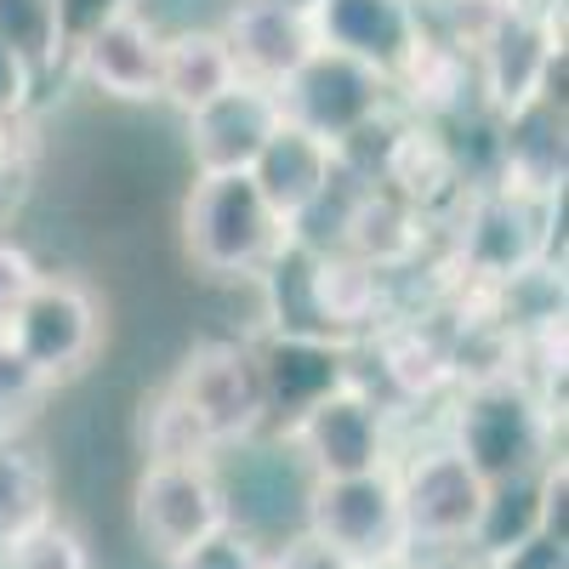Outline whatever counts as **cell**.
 <instances>
[{"instance_id":"obj_1","label":"cell","mask_w":569,"mask_h":569,"mask_svg":"<svg viewBox=\"0 0 569 569\" xmlns=\"http://www.w3.org/2000/svg\"><path fill=\"white\" fill-rule=\"evenodd\" d=\"M558 410L512 370L461 382L450 445L485 472V479H512V472H541L558 456Z\"/></svg>"},{"instance_id":"obj_2","label":"cell","mask_w":569,"mask_h":569,"mask_svg":"<svg viewBox=\"0 0 569 569\" xmlns=\"http://www.w3.org/2000/svg\"><path fill=\"white\" fill-rule=\"evenodd\" d=\"M291 240L284 217L262 200L251 171H194L182 200V246L200 273L257 279Z\"/></svg>"},{"instance_id":"obj_3","label":"cell","mask_w":569,"mask_h":569,"mask_svg":"<svg viewBox=\"0 0 569 569\" xmlns=\"http://www.w3.org/2000/svg\"><path fill=\"white\" fill-rule=\"evenodd\" d=\"M302 530L337 547L359 569H410V530L399 512L393 467L353 472V479H308Z\"/></svg>"},{"instance_id":"obj_4","label":"cell","mask_w":569,"mask_h":569,"mask_svg":"<svg viewBox=\"0 0 569 569\" xmlns=\"http://www.w3.org/2000/svg\"><path fill=\"white\" fill-rule=\"evenodd\" d=\"M393 490L410 530V552H467L485 518L490 479L450 439L393 456Z\"/></svg>"},{"instance_id":"obj_5","label":"cell","mask_w":569,"mask_h":569,"mask_svg":"<svg viewBox=\"0 0 569 569\" xmlns=\"http://www.w3.org/2000/svg\"><path fill=\"white\" fill-rule=\"evenodd\" d=\"M284 445L302 461L308 479H353V472L393 467V427L388 405L359 376L319 393L302 416L284 421Z\"/></svg>"},{"instance_id":"obj_6","label":"cell","mask_w":569,"mask_h":569,"mask_svg":"<svg viewBox=\"0 0 569 569\" xmlns=\"http://www.w3.org/2000/svg\"><path fill=\"white\" fill-rule=\"evenodd\" d=\"M552 211H558V200L518 194V188H501V182L472 188L461 206V228H456V257H461L467 279L512 284V279L547 268Z\"/></svg>"},{"instance_id":"obj_7","label":"cell","mask_w":569,"mask_h":569,"mask_svg":"<svg viewBox=\"0 0 569 569\" xmlns=\"http://www.w3.org/2000/svg\"><path fill=\"white\" fill-rule=\"evenodd\" d=\"M233 518L228 485L217 479V461H142L131 490V525L160 563L206 541Z\"/></svg>"},{"instance_id":"obj_8","label":"cell","mask_w":569,"mask_h":569,"mask_svg":"<svg viewBox=\"0 0 569 569\" xmlns=\"http://www.w3.org/2000/svg\"><path fill=\"white\" fill-rule=\"evenodd\" d=\"M273 98H279V114L291 126L325 137L330 149H337L342 137H353L359 126H370L376 114L393 109V80L365 69L348 52L313 46V52L273 86Z\"/></svg>"},{"instance_id":"obj_9","label":"cell","mask_w":569,"mask_h":569,"mask_svg":"<svg viewBox=\"0 0 569 569\" xmlns=\"http://www.w3.org/2000/svg\"><path fill=\"white\" fill-rule=\"evenodd\" d=\"M7 342L34 365V376L46 388H58L69 376H80L103 342L98 297L69 273H40L34 291L23 297V308L7 319Z\"/></svg>"},{"instance_id":"obj_10","label":"cell","mask_w":569,"mask_h":569,"mask_svg":"<svg viewBox=\"0 0 569 569\" xmlns=\"http://www.w3.org/2000/svg\"><path fill=\"white\" fill-rule=\"evenodd\" d=\"M166 388L200 416V427L211 433L217 450L251 445L257 427L268 421L257 348H246V342H200L194 353L177 365V376Z\"/></svg>"},{"instance_id":"obj_11","label":"cell","mask_w":569,"mask_h":569,"mask_svg":"<svg viewBox=\"0 0 569 569\" xmlns=\"http://www.w3.org/2000/svg\"><path fill=\"white\" fill-rule=\"evenodd\" d=\"M563 63V29L552 7H512L479 46H472V80L485 91V109L507 114L518 103L552 91V69Z\"/></svg>"},{"instance_id":"obj_12","label":"cell","mask_w":569,"mask_h":569,"mask_svg":"<svg viewBox=\"0 0 569 569\" xmlns=\"http://www.w3.org/2000/svg\"><path fill=\"white\" fill-rule=\"evenodd\" d=\"M313 40L330 52H348L376 74H399L427 34L421 0H308Z\"/></svg>"},{"instance_id":"obj_13","label":"cell","mask_w":569,"mask_h":569,"mask_svg":"<svg viewBox=\"0 0 569 569\" xmlns=\"http://www.w3.org/2000/svg\"><path fill=\"white\" fill-rule=\"evenodd\" d=\"M160 46H166V29L154 18H142L137 7H126L91 29L69 52V63L86 86H98L114 103H160Z\"/></svg>"},{"instance_id":"obj_14","label":"cell","mask_w":569,"mask_h":569,"mask_svg":"<svg viewBox=\"0 0 569 569\" xmlns=\"http://www.w3.org/2000/svg\"><path fill=\"white\" fill-rule=\"evenodd\" d=\"M188 120V154L194 171H251V160L262 154V142L279 131V98L273 86L257 80H233L228 91H217L211 103H200Z\"/></svg>"},{"instance_id":"obj_15","label":"cell","mask_w":569,"mask_h":569,"mask_svg":"<svg viewBox=\"0 0 569 569\" xmlns=\"http://www.w3.org/2000/svg\"><path fill=\"white\" fill-rule=\"evenodd\" d=\"M490 182L536 194V200L563 194V103H558V91H541V98L496 114V177Z\"/></svg>"},{"instance_id":"obj_16","label":"cell","mask_w":569,"mask_h":569,"mask_svg":"<svg viewBox=\"0 0 569 569\" xmlns=\"http://www.w3.org/2000/svg\"><path fill=\"white\" fill-rule=\"evenodd\" d=\"M222 40H228L233 63H240V74L257 86H279L319 46L302 0H233Z\"/></svg>"},{"instance_id":"obj_17","label":"cell","mask_w":569,"mask_h":569,"mask_svg":"<svg viewBox=\"0 0 569 569\" xmlns=\"http://www.w3.org/2000/svg\"><path fill=\"white\" fill-rule=\"evenodd\" d=\"M330 171H337V149H330L325 137L291 126V120H279V131L262 142V154L251 160V182L262 188V200L284 217V228L325 194Z\"/></svg>"},{"instance_id":"obj_18","label":"cell","mask_w":569,"mask_h":569,"mask_svg":"<svg viewBox=\"0 0 569 569\" xmlns=\"http://www.w3.org/2000/svg\"><path fill=\"white\" fill-rule=\"evenodd\" d=\"M342 342H319V337H268V348H257V370H262V399L268 416H302L319 393H330L337 382H348L342 365Z\"/></svg>"},{"instance_id":"obj_19","label":"cell","mask_w":569,"mask_h":569,"mask_svg":"<svg viewBox=\"0 0 569 569\" xmlns=\"http://www.w3.org/2000/svg\"><path fill=\"white\" fill-rule=\"evenodd\" d=\"M240 80V63H233L222 29H171L160 46V103H171L177 114H194L200 103H211L217 91H228Z\"/></svg>"},{"instance_id":"obj_20","label":"cell","mask_w":569,"mask_h":569,"mask_svg":"<svg viewBox=\"0 0 569 569\" xmlns=\"http://www.w3.org/2000/svg\"><path fill=\"white\" fill-rule=\"evenodd\" d=\"M308 284H313V308H319L325 330L337 342H348L353 330L382 325L388 284H382V268H376V262H365L353 251H313Z\"/></svg>"},{"instance_id":"obj_21","label":"cell","mask_w":569,"mask_h":569,"mask_svg":"<svg viewBox=\"0 0 569 569\" xmlns=\"http://www.w3.org/2000/svg\"><path fill=\"white\" fill-rule=\"evenodd\" d=\"M52 512V472L46 461L12 433L0 439V552L12 541H23L29 530H40Z\"/></svg>"},{"instance_id":"obj_22","label":"cell","mask_w":569,"mask_h":569,"mask_svg":"<svg viewBox=\"0 0 569 569\" xmlns=\"http://www.w3.org/2000/svg\"><path fill=\"white\" fill-rule=\"evenodd\" d=\"M382 370L405 399H433L456 382V348L433 325H388L382 330Z\"/></svg>"},{"instance_id":"obj_23","label":"cell","mask_w":569,"mask_h":569,"mask_svg":"<svg viewBox=\"0 0 569 569\" xmlns=\"http://www.w3.org/2000/svg\"><path fill=\"white\" fill-rule=\"evenodd\" d=\"M0 46L40 74H58L69 69V40H63V23H58V0H0Z\"/></svg>"},{"instance_id":"obj_24","label":"cell","mask_w":569,"mask_h":569,"mask_svg":"<svg viewBox=\"0 0 569 569\" xmlns=\"http://www.w3.org/2000/svg\"><path fill=\"white\" fill-rule=\"evenodd\" d=\"M137 439H142V461H217V445L200 427V416L188 410L171 388L154 393L142 405V421H137Z\"/></svg>"},{"instance_id":"obj_25","label":"cell","mask_w":569,"mask_h":569,"mask_svg":"<svg viewBox=\"0 0 569 569\" xmlns=\"http://www.w3.org/2000/svg\"><path fill=\"white\" fill-rule=\"evenodd\" d=\"M268 558H273V547H268L251 525L228 518L222 530H211L206 541H194L188 552H177L166 569H268Z\"/></svg>"},{"instance_id":"obj_26","label":"cell","mask_w":569,"mask_h":569,"mask_svg":"<svg viewBox=\"0 0 569 569\" xmlns=\"http://www.w3.org/2000/svg\"><path fill=\"white\" fill-rule=\"evenodd\" d=\"M7 569H91V552L80 530H69L63 518H46L40 530L7 547Z\"/></svg>"},{"instance_id":"obj_27","label":"cell","mask_w":569,"mask_h":569,"mask_svg":"<svg viewBox=\"0 0 569 569\" xmlns=\"http://www.w3.org/2000/svg\"><path fill=\"white\" fill-rule=\"evenodd\" d=\"M46 393H52V388L40 382L34 365L7 342V330H0V439H12L18 427L34 416V405H40Z\"/></svg>"},{"instance_id":"obj_28","label":"cell","mask_w":569,"mask_h":569,"mask_svg":"<svg viewBox=\"0 0 569 569\" xmlns=\"http://www.w3.org/2000/svg\"><path fill=\"white\" fill-rule=\"evenodd\" d=\"M29 177H34V142L23 120H0V228L18 217L29 200Z\"/></svg>"},{"instance_id":"obj_29","label":"cell","mask_w":569,"mask_h":569,"mask_svg":"<svg viewBox=\"0 0 569 569\" xmlns=\"http://www.w3.org/2000/svg\"><path fill=\"white\" fill-rule=\"evenodd\" d=\"M34 279H40L34 257H29L23 246H12L7 233H0V330H7V319L23 308V297L34 291Z\"/></svg>"},{"instance_id":"obj_30","label":"cell","mask_w":569,"mask_h":569,"mask_svg":"<svg viewBox=\"0 0 569 569\" xmlns=\"http://www.w3.org/2000/svg\"><path fill=\"white\" fill-rule=\"evenodd\" d=\"M479 569H569V541L558 536H530L496 558H479Z\"/></svg>"},{"instance_id":"obj_31","label":"cell","mask_w":569,"mask_h":569,"mask_svg":"<svg viewBox=\"0 0 569 569\" xmlns=\"http://www.w3.org/2000/svg\"><path fill=\"white\" fill-rule=\"evenodd\" d=\"M29 103H34V69L12 46H0V120H23Z\"/></svg>"},{"instance_id":"obj_32","label":"cell","mask_w":569,"mask_h":569,"mask_svg":"<svg viewBox=\"0 0 569 569\" xmlns=\"http://www.w3.org/2000/svg\"><path fill=\"white\" fill-rule=\"evenodd\" d=\"M126 7H137V0H58V23H63L69 52H74V46L98 29V23H109V18L126 12Z\"/></svg>"},{"instance_id":"obj_33","label":"cell","mask_w":569,"mask_h":569,"mask_svg":"<svg viewBox=\"0 0 569 569\" xmlns=\"http://www.w3.org/2000/svg\"><path fill=\"white\" fill-rule=\"evenodd\" d=\"M268 569H359V563H348L337 547H325V541H313V536L302 530V536H291L284 547H273Z\"/></svg>"},{"instance_id":"obj_34","label":"cell","mask_w":569,"mask_h":569,"mask_svg":"<svg viewBox=\"0 0 569 569\" xmlns=\"http://www.w3.org/2000/svg\"><path fill=\"white\" fill-rule=\"evenodd\" d=\"M302 7H308V0H302Z\"/></svg>"}]
</instances>
